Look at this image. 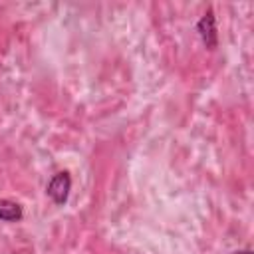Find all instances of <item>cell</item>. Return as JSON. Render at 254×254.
Instances as JSON below:
<instances>
[{"label": "cell", "mask_w": 254, "mask_h": 254, "mask_svg": "<svg viewBox=\"0 0 254 254\" xmlns=\"http://www.w3.org/2000/svg\"><path fill=\"white\" fill-rule=\"evenodd\" d=\"M69 190H71V177H69L67 171L56 173V175L50 179L48 187H46V194H48V196L54 200V204H58V206H64V204L67 202Z\"/></svg>", "instance_id": "obj_1"}, {"label": "cell", "mask_w": 254, "mask_h": 254, "mask_svg": "<svg viewBox=\"0 0 254 254\" xmlns=\"http://www.w3.org/2000/svg\"><path fill=\"white\" fill-rule=\"evenodd\" d=\"M196 32H198V36H200V40H202V44H204L206 50H214V48L218 46L216 18H214L212 8H208V10L202 14V18L198 20V24H196Z\"/></svg>", "instance_id": "obj_2"}, {"label": "cell", "mask_w": 254, "mask_h": 254, "mask_svg": "<svg viewBox=\"0 0 254 254\" xmlns=\"http://www.w3.org/2000/svg\"><path fill=\"white\" fill-rule=\"evenodd\" d=\"M22 218H24L22 204L8 200V198H0V220L2 222H20Z\"/></svg>", "instance_id": "obj_3"}, {"label": "cell", "mask_w": 254, "mask_h": 254, "mask_svg": "<svg viewBox=\"0 0 254 254\" xmlns=\"http://www.w3.org/2000/svg\"><path fill=\"white\" fill-rule=\"evenodd\" d=\"M234 254H252V252L246 248V250H238V252H234Z\"/></svg>", "instance_id": "obj_4"}]
</instances>
